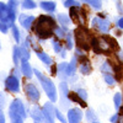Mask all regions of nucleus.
<instances>
[{"instance_id":"20","label":"nucleus","mask_w":123,"mask_h":123,"mask_svg":"<svg viewBox=\"0 0 123 123\" xmlns=\"http://www.w3.org/2000/svg\"><path fill=\"white\" fill-rule=\"evenodd\" d=\"M37 57L39 58V60H42L44 64H47L48 67H50V65H53V60H52V58H50L47 53H44V52H37Z\"/></svg>"},{"instance_id":"10","label":"nucleus","mask_w":123,"mask_h":123,"mask_svg":"<svg viewBox=\"0 0 123 123\" xmlns=\"http://www.w3.org/2000/svg\"><path fill=\"white\" fill-rule=\"evenodd\" d=\"M36 17L33 15H26V14H20L18 16V21L20 25H21L25 30H31L32 28V25L35 22Z\"/></svg>"},{"instance_id":"9","label":"nucleus","mask_w":123,"mask_h":123,"mask_svg":"<svg viewBox=\"0 0 123 123\" xmlns=\"http://www.w3.org/2000/svg\"><path fill=\"white\" fill-rule=\"evenodd\" d=\"M67 118L68 123H80L83 118V112L79 108H70L67 112Z\"/></svg>"},{"instance_id":"47","label":"nucleus","mask_w":123,"mask_h":123,"mask_svg":"<svg viewBox=\"0 0 123 123\" xmlns=\"http://www.w3.org/2000/svg\"><path fill=\"white\" fill-rule=\"evenodd\" d=\"M92 123H100V122L98 121H95V122H92Z\"/></svg>"},{"instance_id":"44","label":"nucleus","mask_w":123,"mask_h":123,"mask_svg":"<svg viewBox=\"0 0 123 123\" xmlns=\"http://www.w3.org/2000/svg\"><path fill=\"white\" fill-rule=\"evenodd\" d=\"M60 57H62V58H65V57H67L65 50H62V52H60Z\"/></svg>"},{"instance_id":"8","label":"nucleus","mask_w":123,"mask_h":123,"mask_svg":"<svg viewBox=\"0 0 123 123\" xmlns=\"http://www.w3.org/2000/svg\"><path fill=\"white\" fill-rule=\"evenodd\" d=\"M5 87L10 92H18L20 91V81L16 75H10L5 80Z\"/></svg>"},{"instance_id":"18","label":"nucleus","mask_w":123,"mask_h":123,"mask_svg":"<svg viewBox=\"0 0 123 123\" xmlns=\"http://www.w3.org/2000/svg\"><path fill=\"white\" fill-rule=\"evenodd\" d=\"M67 69H68V63H60L58 65V78H60L62 80H65L67 78H69Z\"/></svg>"},{"instance_id":"2","label":"nucleus","mask_w":123,"mask_h":123,"mask_svg":"<svg viewBox=\"0 0 123 123\" xmlns=\"http://www.w3.org/2000/svg\"><path fill=\"white\" fill-rule=\"evenodd\" d=\"M35 74H36V76H37V79H38V81H39L41 86H42L43 90L46 91V94H47L49 101H50V102H55V101L58 100V92H57V87H55V85L53 84V81L50 80L49 78L44 76V75L41 73L39 70H37V69H35Z\"/></svg>"},{"instance_id":"14","label":"nucleus","mask_w":123,"mask_h":123,"mask_svg":"<svg viewBox=\"0 0 123 123\" xmlns=\"http://www.w3.org/2000/svg\"><path fill=\"white\" fill-rule=\"evenodd\" d=\"M21 74H24L28 79H31L32 75L35 74V69L31 68L28 62H22V63H21Z\"/></svg>"},{"instance_id":"33","label":"nucleus","mask_w":123,"mask_h":123,"mask_svg":"<svg viewBox=\"0 0 123 123\" xmlns=\"http://www.w3.org/2000/svg\"><path fill=\"white\" fill-rule=\"evenodd\" d=\"M55 117H57L62 123H67V122H68V119H65V117H64L63 115H62V112H60L58 108H55Z\"/></svg>"},{"instance_id":"12","label":"nucleus","mask_w":123,"mask_h":123,"mask_svg":"<svg viewBox=\"0 0 123 123\" xmlns=\"http://www.w3.org/2000/svg\"><path fill=\"white\" fill-rule=\"evenodd\" d=\"M28 113H30V117L33 118L35 121L37 122H42L44 121V115H43V110L39 108L38 106H32L30 110H28Z\"/></svg>"},{"instance_id":"35","label":"nucleus","mask_w":123,"mask_h":123,"mask_svg":"<svg viewBox=\"0 0 123 123\" xmlns=\"http://www.w3.org/2000/svg\"><path fill=\"white\" fill-rule=\"evenodd\" d=\"M94 9H97V10H100L101 7H102V4L100 3V0H91V3H89Z\"/></svg>"},{"instance_id":"6","label":"nucleus","mask_w":123,"mask_h":123,"mask_svg":"<svg viewBox=\"0 0 123 123\" xmlns=\"http://www.w3.org/2000/svg\"><path fill=\"white\" fill-rule=\"evenodd\" d=\"M25 92H26V95L28 97L30 101H32V102H38L39 98H41V94H39V91L38 89L33 85V84H26L25 85Z\"/></svg>"},{"instance_id":"4","label":"nucleus","mask_w":123,"mask_h":123,"mask_svg":"<svg viewBox=\"0 0 123 123\" xmlns=\"http://www.w3.org/2000/svg\"><path fill=\"white\" fill-rule=\"evenodd\" d=\"M74 33H75L74 36H75V39H76L78 47H80L84 50H89L90 49V46H89L90 33H89V31L84 27H81V28H76Z\"/></svg>"},{"instance_id":"3","label":"nucleus","mask_w":123,"mask_h":123,"mask_svg":"<svg viewBox=\"0 0 123 123\" xmlns=\"http://www.w3.org/2000/svg\"><path fill=\"white\" fill-rule=\"evenodd\" d=\"M9 117L11 121H15V119H18V118H26L27 117V113H26V110H25V106L22 104V101L20 98H15L11 104H10V107H9Z\"/></svg>"},{"instance_id":"28","label":"nucleus","mask_w":123,"mask_h":123,"mask_svg":"<svg viewBox=\"0 0 123 123\" xmlns=\"http://www.w3.org/2000/svg\"><path fill=\"white\" fill-rule=\"evenodd\" d=\"M65 38H67V44H65L67 49H69V50L73 49V36H71V33L68 32L67 36H65Z\"/></svg>"},{"instance_id":"25","label":"nucleus","mask_w":123,"mask_h":123,"mask_svg":"<svg viewBox=\"0 0 123 123\" xmlns=\"http://www.w3.org/2000/svg\"><path fill=\"white\" fill-rule=\"evenodd\" d=\"M86 119H87V122H95V121H97V116H96V113L94 111H92L91 108H89L87 111H86Z\"/></svg>"},{"instance_id":"7","label":"nucleus","mask_w":123,"mask_h":123,"mask_svg":"<svg viewBox=\"0 0 123 123\" xmlns=\"http://www.w3.org/2000/svg\"><path fill=\"white\" fill-rule=\"evenodd\" d=\"M43 115H44V122L46 123H54V117H55V107L47 102L43 106Z\"/></svg>"},{"instance_id":"32","label":"nucleus","mask_w":123,"mask_h":123,"mask_svg":"<svg viewBox=\"0 0 123 123\" xmlns=\"http://www.w3.org/2000/svg\"><path fill=\"white\" fill-rule=\"evenodd\" d=\"M78 94H79V96L83 98L84 101H87V98H89V95H87V91L85 90V89H78Z\"/></svg>"},{"instance_id":"26","label":"nucleus","mask_w":123,"mask_h":123,"mask_svg":"<svg viewBox=\"0 0 123 123\" xmlns=\"http://www.w3.org/2000/svg\"><path fill=\"white\" fill-rule=\"evenodd\" d=\"M104 79H105V81H106V84H108V85H115V83H116V80H115V78L112 76V74L111 73H105L104 74Z\"/></svg>"},{"instance_id":"17","label":"nucleus","mask_w":123,"mask_h":123,"mask_svg":"<svg viewBox=\"0 0 123 123\" xmlns=\"http://www.w3.org/2000/svg\"><path fill=\"white\" fill-rule=\"evenodd\" d=\"M69 100H71L75 104H79L81 107H86V101L81 98L78 92H69Z\"/></svg>"},{"instance_id":"41","label":"nucleus","mask_w":123,"mask_h":123,"mask_svg":"<svg viewBox=\"0 0 123 123\" xmlns=\"http://www.w3.org/2000/svg\"><path fill=\"white\" fill-rule=\"evenodd\" d=\"M0 96H1V107H4L5 106V96H4V94H1Z\"/></svg>"},{"instance_id":"36","label":"nucleus","mask_w":123,"mask_h":123,"mask_svg":"<svg viewBox=\"0 0 123 123\" xmlns=\"http://www.w3.org/2000/svg\"><path fill=\"white\" fill-rule=\"evenodd\" d=\"M101 71H104V73H111V65L110 63H105L104 65L101 67Z\"/></svg>"},{"instance_id":"16","label":"nucleus","mask_w":123,"mask_h":123,"mask_svg":"<svg viewBox=\"0 0 123 123\" xmlns=\"http://www.w3.org/2000/svg\"><path fill=\"white\" fill-rule=\"evenodd\" d=\"M76 60L78 58L76 57H73L70 63H68V69H67V73H68V76H73L75 75L76 70H78V64H76Z\"/></svg>"},{"instance_id":"15","label":"nucleus","mask_w":123,"mask_h":123,"mask_svg":"<svg viewBox=\"0 0 123 123\" xmlns=\"http://www.w3.org/2000/svg\"><path fill=\"white\" fill-rule=\"evenodd\" d=\"M39 6L47 12H54L57 9V4L54 1H41Z\"/></svg>"},{"instance_id":"22","label":"nucleus","mask_w":123,"mask_h":123,"mask_svg":"<svg viewBox=\"0 0 123 123\" xmlns=\"http://www.w3.org/2000/svg\"><path fill=\"white\" fill-rule=\"evenodd\" d=\"M21 6L24 7V9H36L37 7V4L33 1V0H22V3H21Z\"/></svg>"},{"instance_id":"46","label":"nucleus","mask_w":123,"mask_h":123,"mask_svg":"<svg viewBox=\"0 0 123 123\" xmlns=\"http://www.w3.org/2000/svg\"><path fill=\"white\" fill-rule=\"evenodd\" d=\"M83 1H85V3H91V0H83Z\"/></svg>"},{"instance_id":"19","label":"nucleus","mask_w":123,"mask_h":123,"mask_svg":"<svg viewBox=\"0 0 123 123\" xmlns=\"http://www.w3.org/2000/svg\"><path fill=\"white\" fill-rule=\"evenodd\" d=\"M18 52H20V59H21V63L22 62H28V59L31 57L28 48H26L25 46H21V47H18Z\"/></svg>"},{"instance_id":"34","label":"nucleus","mask_w":123,"mask_h":123,"mask_svg":"<svg viewBox=\"0 0 123 123\" xmlns=\"http://www.w3.org/2000/svg\"><path fill=\"white\" fill-rule=\"evenodd\" d=\"M64 6L65 7H73V6H79V3L75 0H65L64 1Z\"/></svg>"},{"instance_id":"5","label":"nucleus","mask_w":123,"mask_h":123,"mask_svg":"<svg viewBox=\"0 0 123 123\" xmlns=\"http://www.w3.org/2000/svg\"><path fill=\"white\" fill-rule=\"evenodd\" d=\"M92 26L95 28H97L98 31H101V32H104V33H107L111 28V24H110L108 20L104 18V17H98V16L92 20Z\"/></svg>"},{"instance_id":"29","label":"nucleus","mask_w":123,"mask_h":123,"mask_svg":"<svg viewBox=\"0 0 123 123\" xmlns=\"http://www.w3.org/2000/svg\"><path fill=\"white\" fill-rule=\"evenodd\" d=\"M27 41H28V43H30V46L32 47L36 52H39V48H38V44H37V42L35 41V38L32 37V36H28L27 37Z\"/></svg>"},{"instance_id":"11","label":"nucleus","mask_w":123,"mask_h":123,"mask_svg":"<svg viewBox=\"0 0 123 123\" xmlns=\"http://www.w3.org/2000/svg\"><path fill=\"white\" fill-rule=\"evenodd\" d=\"M79 58V70L81 74L84 75H89L91 73V64H90V60L86 58V55H81L78 57Z\"/></svg>"},{"instance_id":"23","label":"nucleus","mask_w":123,"mask_h":123,"mask_svg":"<svg viewBox=\"0 0 123 123\" xmlns=\"http://www.w3.org/2000/svg\"><path fill=\"white\" fill-rule=\"evenodd\" d=\"M113 102H115V108L118 111L122 107V95L119 94V92H117V94L113 96Z\"/></svg>"},{"instance_id":"21","label":"nucleus","mask_w":123,"mask_h":123,"mask_svg":"<svg viewBox=\"0 0 123 123\" xmlns=\"http://www.w3.org/2000/svg\"><path fill=\"white\" fill-rule=\"evenodd\" d=\"M59 91L62 94V97L63 98H69V87H68V84L67 83H60L59 84Z\"/></svg>"},{"instance_id":"37","label":"nucleus","mask_w":123,"mask_h":123,"mask_svg":"<svg viewBox=\"0 0 123 123\" xmlns=\"http://www.w3.org/2000/svg\"><path fill=\"white\" fill-rule=\"evenodd\" d=\"M7 27H10L9 24L1 21V24H0V30H1V32H3V33H6V32H7Z\"/></svg>"},{"instance_id":"24","label":"nucleus","mask_w":123,"mask_h":123,"mask_svg":"<svg viewBox=\"0 0 123 123\" xmlns=\"http://www.w3.org/2000/svg\"><path fill=\"white\" fill-rule=\"evenodd\" d=\"M11 31H12V36H14V38L16 41V43H20V42H21V35H20L18 28L15 25H12L11 26Z\"/></svg>"},{"instance_id":"38","label":"nucleus","mask_w":123,"mask_h":123,"mask_svg":"<svg viewBox=\"0 0 123 123\" xmlns=\"http://www.w3.org/2000/svg\"><path fill=\"white\" fill-rule=\"evenodd\" d=\"M117 26H118L121 30H123V17H121L119 20H117Z\"/></svg>"},{"instance_id":"1","label":"nucleus","mask_w":123,"mask_h":123,"mask_svg":"<svg viewBox=\"0 0 123 123\" xmlns=\"http://www.w3.org/2000/svg\"><path fill=\"white\" fill-rule=\"evenodd\" d=\"M55 27H57L55 21L52 18V16L42 15L37 20V24L35 26V32L39 39H47L53 36Z\"/></svg>"},{"instance_id":"42","label":"nucleus","mask_w":123,"mask_h":123,"mask_svg":"<svg viewBox=\"0 0 123 123\" xmlns=\"http://www.w3.org/2000/svg\"><path fill=\"white\" fill-rule=\"evenodd\" d=\"M12 123H24V118H18V119H15V121H12Z\"/></svg>"},{"instance_id":"30","label":"nucleus","mask_w":123,"mask_h":123,"mask_svg":"<svg viewBox=\"0 0 123 123\" xmlns=\"http://www.w3.org/2000/svg\"><path fill=\"white\" fill-rule=\"evenodd\" d=\"M91 46H92V48H94V50H95V53H101V49H100V46H98V39L97 38H92L91 39Z\"/></svg>"},{"instance_id":"31","label":"nucleus","mask_w":123,"mask_h":123,"mask_svg":"<svg viewBox=\"0 0 123 123\" xmlns=\"http://www.w3.org/2000/svg\"><path fill=\"white\" fill-rule=\"evenodd\" d=\"M54 33H55V36H57L59 39L67 36V35L64 33V28H63V27H55V30H54Z\"/></svg>"},{"instance_id":"40","label":"nucleus","mask_w":123,"mask_h":123,"mask_svg":"<svg viewBox=\"0 0 123 123\" xmlns=\"http://www.w3.org/2000/svg\"><path fill=\"white\" fill-rule=\"evenodd\" d=\"M117 119H118V113H117V115H115V116H112V117H111V122H112V123H115V122H116Z\"/></svg>"},{"instance_id":"39","label":"nucleus","mask_w":123,"mask_h":123,"mask_svg":"<svg viewBox=\"0 0 123 123\" xmlns=\"http://www.w3.org/2000/svg\"><path fill=\"white\" fill-rule=\"evenodd\" d=\"M0 123H5V117L3 112H0Z\"/></svg>"},{"instance_id":"27","label":"nucleus","mask_w":123,"mask_h":123,"mask_svg":"<svg viewBox=\"0 0 123 123\" xmlns=\"http://www.w3.org/2000/svg\"><path fill=\"white\" fill-rule=\"evenodd\" d=\"M52 43H53V49H54V52H55V53H60L62 50H63L60 41H58V39H53V41H52Z\"/></svg>"},{"instance_id":"43","label":"nucleus","mask_w":123,"mask_h":123,"mask_svg":"<svg viewBox=\"0 0 123 123\" xmlns=\"http://www.w3.org/2000/svg\"><path fill=\"white\" fill-rule=\"evenodd\" d=\"M117 9H119V12H122V4H121V1H117Z\"/></svg>"},{"instance_id":"13","label":"nucleus","mask_w":123,"mask_h":123,"mask_svg":"<svg viewBox=\"0 0 123 123\" xmlns=\"http://www.w3.org/2000/svg\"><path fill=\"white\" fill-rule=\"evenodd\" d=\"M58 21H59V25L63 27L65 31L69 30V26L71 25V17L65 15V14H59L58 15Z\"/></svg>"},{"instance_id":"45","label":"nucleus","mask_w":123,"mask_h":123,"mask_svg":"<svg viewBox=\"0 0 123 123\" xmlns=\"http://www.w3.org/2000/svg\"><path fill=\"white\" fill-rule=\"evenodd\" d=\"M118 113H119V115H123V107H121V108L118 110Z\"/></svg>"}]
</instances>
